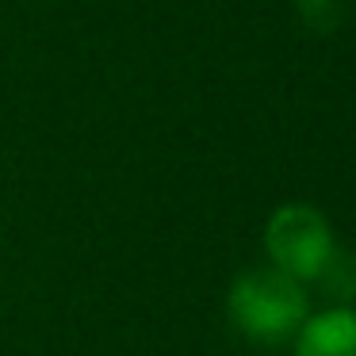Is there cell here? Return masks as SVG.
Instances as JSON below:
<instances>
[{"label":"cell","mask_w":356,"mask_h":356,"mask_svg":"<svg viewBox=\"0 0 356 356\" xmlns=\"http://www.w3.org/2000/svg\"><path fill=\"white\" fill-rule=\"evenodd\" d=\"M226 310L241 337L257 341V345H284L310 318V295L287 272L253 268L234 280Z\"/></svg>","instance_id":"obj_1"},{"label":"cell","mask_w":356,"mask_h":356,"mask_svg":"<svg viewBox=\"0 0 356 356\" xmlns=\"http://www.w3.org/2000/svg\"><path fill=\"white\" fill-rule=\"evenodd\" d=\"M264 249L272 257V268L295 276L299 284H314L325 268L330 253L337 249L325 215L310 203H284L272 211L264 226Z\"/></svg>","instance_id":"obj_2"},{"label":"cell","mask_w":356,"mask_h":356,"mask_svg":"<svg viewBox=\"0 0 356 356\" xmlns=\"http://www.w3.org/2000/svg\"><path fill=\"white\" fill-rule=\"evenodd\" d=\"M314 284H322L325 299H330L333 307H353V299H356V253L333 249Z\"/></svg>","instance_id":"obj_4"},{"label":"cell","mask_w":356,"mask_h":356,"mask_svg":"<svg viewBox=\"0 0 356 356\" xmlns=\"http://www.w3.org/2000/svg\"><path fill=\"white\" fill-rule=\"evenodd\" d=\"M299 12L314 31H330L337 19V0H299Z\"/></svg>","instance_id":"obj_5"},{"label":"cell","mask_w":356,"mask_h":356,"mask_svg":"<svg viewBox=\"0 0 356 356\" xmlns=\"http://www.w3.org/2000/svg\"><path fill=\"white\" fill-rule=\"evenodd\" d=\"M295 356H356V310L330 307L295 333Z\"/></svg>","instance_id":"obj_3"}]
</instances>
